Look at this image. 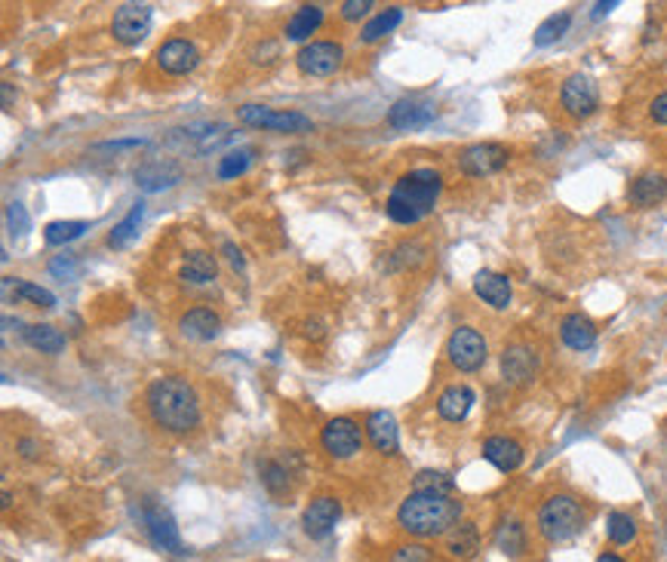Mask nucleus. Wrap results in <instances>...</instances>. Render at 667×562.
I'll return each mask as SVG.
<instances>
[{
  "instance_id": "obj_51",
  "label": "nucleus",
  "mask_w": 667,
  "mask_h": 562,
  "mask_svg": "<svg viewBox=\"0 0 667 562\" xmlns=\"http://www.w3.org/2000/svg\"><path fill=\"white\" fill-rule=\"evenodd\" d=\"M4 108H13V86L4 84Z\"/></svg>"
},
{
  "instance_id": "obj_3",
  "label": "nucleus",
  "mask_w": 667,
  "mask_h": 562,
  "mask_svg": "<svg viewBox=\"0 0 667 562\" xmlns=\"http://www.w3.org/2000/svg\"><path fill=\"white\" fill-rule=\"evenodd\" d=\"M443 191V176L431 167H418L403 172L388 194V219L397 224H418L428 219Z\"/></svg>"
},
{
  "instance_id": "obj_48",
  "label": "nucleus",
  "mask_w": 667,
  "mask_h": 562,
  "mask_svg": "<svg viewBox=\"0 0 667 562\" xmlns=\"http://www.w3.org/2000/svg\"><path fill=\"white\" fill-rule=\"evenodd\" d=\"M305 335H308V339H324V326H320V323H308Z\"/></svg>"
},
{
  "instance_id": "obj_16",
  "label": "nucleus",
  "mask_w": 667,
  "mask_h": 562,
  "mask_svg": "<svg viewBox=\"0 0 667 562\" xmlns=\"http://www.w3.org/2000/svg\"><path fill=\"white\" fill-rule=\"evenodd\" d=\"M145 531H148V538H151V544L160 547V550L185 553L176 520H172L163 507H148V511H145Z\"/></svg>"
},
{
  "instance_id": "obj_10",
  "label": "nucleus",
  "mask_w": 667,
  "mask_h": 562,
  "mask_svg": "<svg viewBox=\"0 0 667 562\" xmlns=\"http://www.w3.org/2000/svg\"><path fill=\"white\" fill-rule=\"evenodd\" d=\"M151 6L148 4H120L111 16V34L123 47H136L151 32Z\"/></svg>"
},
{
  "instance_id": "obj_32",
  "label": "nucleus",
  "mask_w": 667,
  "mask_h": 562,
  "mask_svg": "<svg viewBox=\"0 0 667 562\" xmlns=\"http://www.w3.org/2000/svg\"><path fill=\"white\" fill-rule=\"evenodd\" d=\"M498 547L514 559L526 553V529H523L520 520H505V522H501V526H498Z\"/></svg>"
},
{
  "instance_id": "obj_45",
  "label": "nucleus",
  "mask_w": 667,
  "mask_h": 562,
  "mask_svg": "<svg viewBox=\"0 0 667 562\" xmlns=\"http://www.w3.org/2000/svg\"><path fill=\"white\" fill-rule=\"evenodd\" d=\"M145 145V139H120V141H102L99 148L105 151H120V148H142Z\"/></svg>"
},
{
  "instance_id": "obj_47",
  "label": "nucleus",
  "mask_w": 667,
  "mask_h": 562,
  "mask_svg": "<svg viewBox=\"0 0 667 562\" xmlns=\"http://www.w3.org/2000/svg\"><path fill=\"white\" fill-rule=\"evenodd\" d=\"M19 455H22V458H37V443H34V440H19Z\"/></svg>"
},
{
  "instance_id": "obj_28",
  "label": "nucleus",
  "mask_w": 667,
  "mask_h": 562,
  "mask_svg": "<svg viewBox=\"0 0 667 562\" xmlns=\"http://www.w3.org/2000/svg\"><path fill=\"white\" fill-rule=\"evenodd\" d=\"M403 22V10L400 6H388V10L376 13L363 28H360V43H376L381 37H388L397 25Z\"/></svg>"
},
{
  "instance_id": "obj_7",
  "label": "nucleus",
  "mask_w": 667,
  "mask_h": 562,
  "mask_svg": "<svg viewBox=\"0 0 667 562\" xmlns=\"http://www.w3.org/2000/svg\"><path fill=\"white\" fill-rule=\"evenodd\" d=\"M344 62V50L335 41H311L296 52V65L305 77H333Z\"/></svg>"
},
{
  "instance_id": "obj_49",
  "label": "nucleus",
  "mask_w": 667,
  "mask_h": 562,
  "mask_svg": "<svg viewBox=\"0 0 667 562\" xmlns=\"http://www.w3.org/2000/svg\"><path fill=\"white\" fill-rule=\"evenodd\" d=\"M597 562H625V559H621V557H618V553H612V550H606V553H599V557H597Z\"/></svg>"
},
{
  "instance_id": "obj_9",
  "label": "nucleus",
  "mask_w": 667,
  "mask_h": 562,
  "mask_svg": "<svg viewBox=\"0 0 667 562\" xmlns=\"http://www.w3.org/2000/svg\"><path fill=\"white\" fill-rule=\"evenodd\" d=\"M511 160V151L498 141H477V145L464 148L459 154V169L471 178H486V176H496L507 167Z\"/></svg>"
},
{
  "instance_id": "obj_26",
  "label": "nucleus",
  "mask_w": 667,
  "mask_h": 562,
  "mask_svg": "<svg viewBox=\"0 0 667 562\" xmlns=\"http://www.w3.org/2000/svg\"><path fill=\"white\" fill-rule=\"evenodd\" d=\"M320 22H324V6H317V4L298 6V10L292 13L289 22H287V37H289V41H296V43L308 41V37L320 28Z\"/></svg>"
},
{
  "instance_id": "obj_37",
  "label": "nucleus",
  "mask_w": 667,
  "mask_h": 562,
  "mask_svg": "<svg viewBox=\"0 0 667 562\" xmlns=\"http://www.w3.org/2000/svg\"><path fill=\"white\" fill-rule=\"evenodd\" d=\"M252 157H256V151H252V148H237V151H228L219 160V169H215V176H219V178H237V176H243V172L250 169Z\"/></svg>"
},
{
  "instance_id": "obj_14",
  "label": "nucleus",
  "mask_w": 667,
  "mask_h": 562,
  "mask_svg": "<svg viewBox=\"0 0 667 562\" xmlns=\"http://www.w3.org/2000/svg\"><path fill=\"white\" fill-rule=\"evenodd\" d=\"M339 516H342V501L333 498V494H320V498H314L302 513L305 535L314 538V541H324V538L333 535Z\"/></svg>"
},
{
  "instance_id": "obj_18",
  "label": "nucleus",
  "mask_w": 667,
  "mask_h": 562,
  "mask_svg": "<svg viewBox=\"0 0 667 562\" xmlns=\"http://www.w3.org/2000/svg\"><path fill=\"white\" fill-rule=\"evenodd\" d=\"M222 329V317L213 307H191L178 317V332L188 341H213Z\"/></svg>"
},
{
  "instance_id": "obj_4",
  "label": "nucleus",
  "mask_w": 667,
  "mask_h": 562,
  "mask_svg": "<svg viewBox=\"0 0 667 562\" xmlns=\"http://www.w3.org/2000/svg\"><path fill=\"white\" fill-rule=\"evenodd\" d=\"M584 520H588V513H584L579 498H572V494H551L538 507L535 526L538 535L548 544H563L584 529Z\"/></svg>"
},
{
  "instance_id": "obj_6",
  "label": "nucleus",
  "mask_w": 667,
  "mask_h": 562,
  "mask_svg": "<svg viewBox=\"0 0 667 562\" xmlns=\"http://www.w3.org/2000/svg\"><path fill=\"white\" fill-rule=\"evenodd\" d=\"M446 357L459 372H477V369H483L486 357H489V348H486V339L477 329L459 326L446 341Z\"/></svg>"
},
{
  "instance_id": "obj_38",
  "label": "nucleus",
  "mask_w": 667,
  "mask_h": 562,
  "mask_svg": "<svg viewBox=\"0 0 667 562\" xmlns=\"http://www.w3.org/2000/svg\"><path fill=\"white\" fill-rule=\"evenodd\" d=\"M280 56H283V47L277 37H261V41H256L250 47V62L259 65V68H271Z\"/></svg>"
},
{
  "instance_id": "obj_11",
  "label": "nucleus",
  "mask_w": 667,
  "mask_h": 562,
  "mask_svg": "<svg viewBox=\"0 0 667 562\" xmlns=\"http://www.w3.org/2000/svg\"><path fill=\"white\" fill-rule=\"evenodd\" d=\"M320 443L333 458H354V455L363 449V431L354 418H333L326 422V427L320 431Z\"/></svg>"
},
{
  "instance_id": "obj_31",
  "label": "nucleus",
  "mask_w": 667,
  "mask_h": 562,
  "mask_svg": "<svg viewBox=\"0 0 667 562\" xmlns=\"http://www.w3.org/2000/svg\"><path fill=\"white\" fill-rule=\"evenodd\" d=\"M142 215H145V204L139 200V204H132L130 215H126V219L120 222V224H114V231L108 234V246H111V249H126V246L136 240Z\"/></svg>"
},
{
  "instance_id": "obj_27",
  "label": "nucleus",
  "mask_w": 667,
  "mask_h": 562,
  "mask_svg": "<svg viewBox=\"0 0 667 562\" xmlns=\"http://www.w3.org/2000/svg\"><path fill=\"white\" fill-rule=\"evenodd\" d=\"M215 274H219L215 256H209V252H204V249L188 252V256H185V261H182V280L197 283V286H204V283H213Z\"/></svg>"
},
{
  "instance_id": "obj_1",
  "label": "nucleus",
  "mask_w": 667,
  "mask_h": 562,
  "mask_svg": "<svg viewBox=\"0 0 667 562\" xmlns=\"http://www.w3.org/2000/svg\"><path fill=\"white\" fill-rule=\"evenodd\" d=\"M145 406L151 422L167 433H191L200 424V396L185 375H160L148 385Z\"/></svg>"
},
{
  "instance_id": "obj_40",
  "label": "nucleus",
  "mask_w": 667,
  "mask_h": 562,
  "mask_svg": "<svg viewBox=\"0 0 667 562\" xmlns=\"http://www.w3.org/2000/svg\"><path fill=\"white\" fill-rule=\"evenodd\" d=\"M80 271H84V267H80L78 256H69V252H65V256H56L50 261V274L59 276V280H78Z\"/></svg>"
},
{
  "instance_id": "obj_46",
  "label": "nucleus",
  "mask_w": 667,
  "mask_h": 562,
  "mask_svg": "<svg viewBox=\"0 0 667 562\" xmlns=\"http://www.w3.org/2000/svg\"><path fill=\"white\" fill-rule=\"evenodd\" d=\"M224 256H228V261L237 267V271H243V256H240V249L234 243H224Z\"/></svg>"
},
{
  "instance_id": "obj_19",
  "label": "nucleus",
  "mask_w": 667,
  "mask_h": 562,
  "mask_svg": "<svg viewBox=\"0 0 667 562\" xmlns=\"http://www.w3.org/2000/svg\"><path fill=\"white\" fill-rule=\"evenodd\" d=\"M483 458L498 467L501 474H514L523 464V446L511 437H489L483 443Z\"/></svg>"
},
{
  "instance_id": "obj_5",
  "label": "nucleus",
  "mask_w": 667,
  "mask_h": 562,
  "mask_svg": "<svg viewBox=\"0 0 667 562\" xmlns=\"http://www.w3.org/2000/svg\"><path fill=\"white\" fill-rule=\"evenodd\" d=\"M237 120L246 126H256V130H268V132L314 130L311 117L298 114V111H274V108H265V104H243V108H237Z\"/></svg>"
},
{
  "instance_id": "obj_25",
  "label": "nucleus",
  "mask_w": 667,
  "mask_h": 562,
  "mask_svg": "<svg viewBox=\"0 0 667 562\" xmlns=\"http://www.w3.org/2000/svg\"><path fill=\"white\" fill-rule=\"evenodd\" d=\"M471 406H474V391H471L468 385H449L437 400L440 418H443V422H452V424L464 422Z\"/></svg>"
},
{
  "instance_id": "obj_21",
  "label": "nucleus",
  "mask_w": 667,
  "mask_h": 562,
  "mask_svg": "<svg viewBox=\"0 0 667 562\" xmlns=\"http://www.w3.org/2000/svg\"><path fill=\"white\" fill-rule=\"evenodd\" d=\"M178 182H182V169H178V163H169V160L145 163V167L136 172V185L145 194L167 191V187L178 185Z\"/></svg>"
},
{
  "instance_id": "obj_35",
  "label": "nucleus",
  "mask_w": 667,
  "mask_h": 562,
  "mask_svg": "<svg viewBox=\"0 0 667 562\" xmlns=\"http://www.w3.org/2000/svg\"><path fill=\"white\" fill-rule=\"evenodd\" d=\"M412 492H437V494H452L455 479L443 474V470H418L412 479Z\"/></svg>"
},
{
  "instance_id": "obj_44",
  "label": "nucleus",
  "mask_w": 667,
  "mask_h": 562,
  "mask_svg": "<svg viewBox=\"0 0 667 562\" xmlns=\"http://www.w3.org/2000/svg\"><path fill=\"white\" fill-rule=\"evenodd\" d=\"M649 117H652V123L667 126V93H662V95H655V99H652Z\"/></svg>"
},
{
  "instance_id": "obj_33",
  "label": "nucleus",
  "mask_w": 667,
  "mask_h": 562,
  "mask_svg": "<svg viewBox=\"0 0 667 562\" xmlns=\"http://www.w3.org/2000/svg\"><path fill=\"white\" fill-rule=\"evenodd\" d=\"M569 25H572V13H553V16H548L535 28L532 41H535V47H551V43H557L569 32Z\"/></svg>"
},
{
  "instance_id": "obj_24",
  "label": "nucleus",
  "mask_w": 667,
  "mask_h": 562,
  "mask_svg": "<svg viewBox=\"0 0 667 562\" xmlns=\"http://www.w3.org/2000/svg\"><path fill=\"white\" fill-rule=\"evenodd\" d=\"M560 339L572 350H588L597 341V323L584 313H566L560 320Z\"/></svg>"
},
{
  "instance_id": "obj_12",
  "label": "nucleus",
  "mask_w": 667,
  "mask_h": 562,
  "mask_svg": "<svg viewBox=\"0 0 667 562\" xmlns=\"http://www.w3.org/2000/svg\"><path fill=\"white\" fill-rule=\"evenodd\" d=\"M154 62L169 77H182V74H191L200 65V50L194 47V41H188V37H172V41L157 47Z\"/></svg>"
},
{
  "instance_id": "obj_43",
  "label": "nucleus",
  "mask_w": 667,
  "mask_h": 562,
  "mask_svg": "<svg viewBox=\"0 0 667 562\" xmlns=\"http://www.w3.org/2000/svg\"><path fill=\"white\" fill-rule=\"evenodd\" d=\"M372 0H348V4H342V19L344 22H360L363 16H370V10H372Z\"/></svg>"
},
{
  "instance_id": "obj_50",
  "label": "nucleus",
  "mask_w": 667,
  "mask_h": 562,
  "mask_svg": "<svg viewBox=\"0 0 667 562\" xmlns=\"http://www.w3.org/2000/svg\"><path fill=\"white\" fill-rule=\"evenodd\" d=\"M609 10H616V4H597V6H594V16L599 19V16H606Z\"/></svg>"
},
{
  "instance_id": "obj_13",
  "label": "nucleus",
  "mask_w": 667,
  "mask_h": 562,
  "mask_svg": "<svg viewBox=\"0 0 667 562\" xmlns=\"http://www.w3.org/2000/svg\"><path fill=\"white\" fill-rule=\"evenodd\" d=\"M538 369H542V357L535 354V348H529V344H507L505 350H501V378L507 381V385H532L535 381Z\"/></svg>"
},
{
  "instance_id": "obj_2",
  "label": "nucleus",
  "mask_w": 667,
  "mask_h": 562,
  "mask_svg": "<svg viewBox=\"0 0 667 562\" xmlns=\"http://www.w3.org/2000/svg\"><path fill=\"white\" fill-rule=\"evenodd\" d=\"M461 501L437 492H409L397 511V526L416 538L449 535L461 522Z\"/></svg>"
},
{
  "instance_id": "obj_15",
  "label": "nucleus",
  "mask_w": 667,
  "mask_h": 562,
  "mask_svg": "<svg viewBox=\"0 0 667 562\" xmlns=\"http://www.w3.org/2000/svg\"><path fill=\"white\" fill-rule=\"evenodd\" d=\"M437 120V108L431 102H418V99H400L394 102V108L388 111V123L400 132H416L425 130Z\"/></svg>"
},
{
  "instance_id": "obj_17",
  "label": "nucleus",
  "mask_w": 667,
  "mask_h": 562,
  "mask_svg": "<svg viewBox=\"0 0 667 562\" xmlns=\"http://www.w3.org/2000/svg\"><path fill=\"white\" fill-rule=\"evenodd\" d=\"M667 200V176L662 172H643L627 185V204L636 209H652Z\"/></svg>"
},
{
  "instance_id": "obj_20",
  "label": "nucleus",
  "mask_w": 667,
  "mask_h": 562,
  "mask_svg": "<svg viewBox=\"0 0 667 562\" xmlns=\"http://www.w3.org/2000/svg\"><path fill=\"white\" fill-rule=\"evenodd\" d=\"M366 437H370V443L376 446V452L394 455L397 446H400V440H397V422H394L391 412H385V409L370 412V418H366Z\"/></svg>"
},
{
  "instance_id": "obj_30",
  "label": "nucleus",
  "mask_w": 667,
  "mask_h": 562,
  "mask_svg": "<svg viewBox=\"0 0 667 562\" xmlns=\"http://www.w3.org/2000/svg\"><path fill=\"white\" fill-rule=\"evenodd\" d=\"M259 474H261V485H265V489L271 492L274 498H283V494H289V479H292V470H289L283 461H274V458L261 461Z\"/></svg>"
},
{
  "instance_id": "obj_23",
  "label": "nucleus",
  "mask_w": 667,
  "mask_h": 562,
  "mask_svg": "<svg viewBox=\"0 0 667 562\" xmlns=\"http://www.w3.org/2000/svg\"><path fill=\"white\" fill-rule=\"evenodd\" d=\"M474 292H477V298H483V302L489 307H496V311H505V307L511 304V280L498 271H480L474 276Z\"/></svg>"
},
{
  "instance_id": "obj_39",
  "label": "nucleus",
  "mask_w": 667,
  "mask_h": 562,
  "mask_svg": "<svg viewBox=\"0 0 667 562\" xmlns=\"http://www.w3.org/2000/svg\"><path fill=\"white\" fill-rule=\"evenodd\" d=\"M13 298H16V302H34L37 307H52V304H56V295H52L50 289L37 286V283H28V280L16 283Z\"/></svg>"
},
{
  "instance_id": "obj_22",
  "label": "nucleus",
  "mask_w": 667,
  "mask_h": 562,
  "mask_svg": "<svg viewBox=\"0 0 667 562\" xmlns=\"http://www.w3.org/2000/svg\"><path fill=\"white\" fill-rule=\"evenodd\" d=\"M443 550L446 557L459 559V562H471L480 553V529L474 522H459L449 535H443Z\"/></svg>"
},
{
  "instance_id": "obj_8",
  "label": "nucleus",
  "mask_w": 667,
  "mask_h": 562,
  "mask_svg": "<svg viewBox=\"0 0 667 562\" xmlns=\"http://www.w3.org/2000/svg\"><path fill=\"white\" fill-rule=\"evenodd\" d=\"M560 104H563L566 114L575 117V120L590 117L599 108L597 80L590 77V74H581V71L569 74V77L563 80V86H560Z\"/></svg>"
},
{
  "instance_id": "obj_36",
  "label": "nucleus",
  "mask_w": 667,
  "mask_h": 562,
  "mask_svg": "<svg viewBox=\"0 0 667 562\" xmlns=\"http://www.w3.org/2000/svg\"><path fill=\"white\" fill-rule=\"evenodd\" d=\"M84 231H89V222H50L47 228H43V240L52 246H62V243H71V240L84 237Z\"/></svg>"
},
{
  "instance_id": "obj_42",
  "label": "nucleus",
  "mask_w": 667,
  "mask_h": 562,
  "mask_svg": "<svg viewBox=\"0 0 667 562\" xmlns=\"http://www.w3.org/2000/svg\"><path fill=\"white\" fill-rule=\"evenodd\" d=\"M6 222H10V231L19 237L28 234V228H32V222H28V213L22 204H10V209H6Z\"/></svg>"
},
{
  "instance_id": "obj_29",
  "label": "nucleus",
  "mask_w": 667,
  "mask_h": 562,
  "mask_svg": "<svg viewBox=\"0 0 667 562\" xmlns=\"http://www.w3.org/2000/svg\"><path fill=\"white\" fill-rule=\"evenodd\" d=\"M22 335H25V341L32 344L34 350H41V354H59V350H65V335L50 323L25 326Z\"/></svg>"
},
{
  "instance_id": "obj_41",
  "label": "nucleus",
  "mask_w": 667,
  "mask_h": 562,
  "mask_svg": "<svg viewBox=\"0 0 667 562\" xmlns=\"http://www.w3.org/2000/svg\"><path fill=\"white\" fill-rule=\"evenodd\" d=\"M434 553L425 544H400L394 550L391 562H431Z\"/></svg>"
},
{
  "instance_id": "obj_34",
  "label": "nucleus",
  "mask_w": 667,
  "mask_h": 562,
  "mask_svg": "<svg viewBox=\"0 0 667 562\" xmlns=\"http://www.w3.org/2000/svg\"><path fill=\"white\" fill-rule=\"evenodd\" d=\"M606 535H609V541L618 547L631 544L636 538V520L631 513H621V511L609 513L606 516Z\"/></svg>"
}]
</instances>
